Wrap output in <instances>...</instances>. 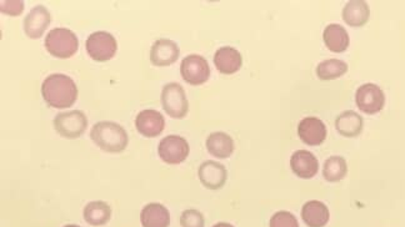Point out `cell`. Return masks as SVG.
Instances as JSON below:
<instances>
[{
  "mask_svg": "<svg viewBox=\"0 0 405 227\" xmlns=\"http://www.w3.org/2000/svg\"><path fill=\"white\" fill-rule=\"evenodd\" d=\"M41 94L53 107L67 109L77 101L78 88L72 78L64 74H52L43 81Z\"/></svg>",
  "mask_w": 405,
  "mask_h": 227,
  "instance_id": "1",
  "label": "cell"
},
{
  "mask_svg": "<svg viewBox=\"0 0 405 227\" xmlns=\"http://www.w3.org/2000/svg\"><path fill=\"white\" fill-rule=\"evenodd\" d=\"M90 137L104 152H122L128 147V134L117 122H98L93 127Z\"/></svg>",
  "mask_w": 405,
  "mask_h": 227,
  "instance_id": "2",
  "label": "cell"
},
{
  "mask_svg": "<svg viewBox=\"0 0 405 227\" xmlns=\"http://www.w3.org/2000/svg\"><path fill=\"white\" fill-rule=\"evenodd\" d=\"M79 41L77 36L67 28H56L48 33L46 38V51L59 59H68L78 51Z\"/></svg>",
  "mask_w": 405,
  "mask_h": 227,
  "instance_id": "3",
  "label": "cell"
},
{
  "mask_svg": "<svg viewBox=\"0 0 405 227\" xmlns=\"http://www.w3.org/2000/svg\"><path fill=\"white\" fill-rule=\"evenodd\" d=\"M162 105L167 114L174 119H182L188 114L189 102L183 86L178 83H169L162 91Z\"/></svg>",
  "mask_w": 405,
  "mask_h": 227,
  "instance_id": "4",
  "label": "cell"
},
{
  "mask_svg": "<svg viewBox=\"0 0 405 227\" xmlns=\"http://www.w3.org/2000/svg\"><path fill=\"white\" fill-rule=\"evenodd\" d=\"M88 127L85 114L80 110L65 111L58 114L54 119V127L62 137L78 139L82 137Z\"/></svg>",
  "mask_w": 405,
  "mask_h": 227,
  "instance_id": "5",
  "label": "cell"
},
{
  "mask_svg": "<svg viewBox=\"0 0 405 227\" xmlns=\"http://www.w3.org/2000/svg\"><path fill=\"white\" fill-rule=\"evenodd\" d=\"M118 49L117 41L110 33L95 31L87 39V51L95 61H108Z\"/></svg>",
  "mask_w": 405,
  "mask_h": 227,
  "instance_id": "6",
  "label": "cell"
},
{
  "mask_svg": "<svg viewBox=\"0 0 405 227\" xmlns=\"http://www.w3.org/2000/svg\"><path fill=\"white\" fill-rule=\"evenodd\" d=\"M180 73L190 85H201L211 76V68L208 61L201 56L191 54L185 56L180 64Z\"/></svg>",
  "mask_w": 405,
  "mask_h": 227,
  "instance_id": "7",
  "label": "cell"
},
{
  "mask_svg": "<svg viewBox=\"0 0 405 227\" xmlns=\"http://www.w3.org/2000/svg\"><path fill=\"white\" fill-rule=\"evenodd\" d=\"M158 154L163 162L177 165L184 162L189 155V144L184 137L169 135L159 142Z\"/></svg>",
  "mask_w": 405,
  "mask_h": 227,
  "instance_id": "8",
  "label": "cell"
},
{
  "mask_svg": "<svg viewBox=\"0 0 405 227\" xmlns=\"http://www.w3.org/2000/svg\"><path fill=\"white\" fill-rule=\"evenodd\" d=\"M355 102L363 112L373 115L384 107V93L379 86L368 83L355 93Z\"/></svg>",
  "mask_w": 405,
  "mask_h": 227,
  "instance_id": "9",
  "label": "cell"
},
{
  "mask_svg": "<svg viewBox=\"0 0 405 227\" xmlns=\"http://www.w3.org/2000/svg\"><path fill=\"white\" fill-rule=\"evenodd\" d=\"M298 135L304 144L317 147L327 139V127L318 117H304L298 125Z\"/></svg>",
  "mask_w": 405,
  "mask_h": 227,
  "instance_id": "10",
  "label": "cell"
},
{
  "mask_svg": "<svg viewBox=\"0 0 405 227\" xmlns=\"http://www.w3.org/2000/svg\"><path fill=\"white\" fill-rule=\"evenodd\" d=\"M135 127L144 137H158L164 130L165 119L159 111L147 109L139 112L135 119Z\"/></svg>",
  "mask_w": 405,
  "mask_h": 227,
  "instance_id": "11",
  "label": "cell"
},
{
  "mask_svg": "<svg viewBox=\"0 0 405 227\" xmlns=\"http://www.w3.org/2000/svg\"><path fill=\"white\" fill-rule=\"evenodd\" d=\"M51 21H52V16L46 6H34L28 13L26 21H24V31L26 36L31 39L41 38L44 34L46 28L51 24Z\"/></svg>",
  "mask_w": 405,
  "mask_h": 227,
  "instance_id": "12",
  "label": "cell"
},
{
  "mask_svg": "<svg viewBox=\"0 0 405 227\" xmlns=\"http://www.w3.org/2000/svg\"><path fill=\"white\" fill-rule=\"evenodd\" d=\"M199 179L206 189L218 190L226 185L228 172L224 165L209 160L200 165Z\"/></svg>",
  "mask_w": 405,
  "mask_h": 227,
  "instance_id": "13",
  "label": "cell"
},
{
  "mask_svg": "<svg viewBox=\"0 0 405 227\" xmlns=\"http://www.w3.org/2000/svg\"><path fill=\"white\" fill-rule=\"evenodd\" d=\"M290 167L297 176L312 179L318 172V159L308 150H298L290 157Z\"/></svg>",
  "mask_w": 405,
  "mask_h": 227,
  "instance_id": "14",
  "label": "cell"
},
{
  "mask_svg": "<svg viewBox=\"0 0 405 227\" xmlns=\"http://www.w3.org/2000/svg\"><path fill=\"white\" fill-rule=\"evenodd\" d=\"M179 46L170 39H158L150 51V60L157 66L172 65L179 58Z\"/></svg>",
  "mask_w": 405,
  "mask_h": 227,
  "instance_id": "15",
  "label": "cell"
},
{
  "mask_svg": "<svg viewBox=\"0 0 405 227\" xmlns=\"http://www.w3.org/2000/svg\"><path fill=\"white\" fill-rule=\"evenodd\" d=\"M214 64L221 73L231 75L241 69L243 58H241V53L234 48L223 46L216 51Z\"/></svg>",
  "mask_w": 405,
  "mask_h": 227,
  "instance_id": "16",
  "label": "cell"
},
{
  "mask_svg": "<svg viewBox=\"0 0 405 227\" xmlns=\"http://www.w3.org/2000/svg\"><path fill=\"white\" fill-rule=\"evenodd\" d=\"M370 9L364 0H350L343 9V19L348 26L359 28L368 23Z\"/></svg>",
  "mask_w": 405,
  "mask_h": 227,
  "instance_id": "17",
  "label": "cell"
},
{
  "mask_svg": "<svg viewBox=\"0 0 405 227\" xmlns=\"http://www.w3.org/2000/svg\"><path fill=\"white\" fill-rule=\"evenodd\" d=\"M140 221L143 227H169L170 213L162 204L153 202L142 210Z\"/></svg>",
  "mask_w": 405,
  "mask_h": 227,
  "instance_id": "18",
  "label": "cell"
},
{
  "mask_svg": "<svg viewBox=\"0 0 405 227\" xmlns=\"http://www.w3.org/2000/svg\"><path fill=\"white\" fill-rule=\"evenodd\" d=\"M329 210L320 201H309L303 206L302 217L309 227H324L329 221Z\"/></svg>",
  "mask_w": 405,
  "mask_h": 227,
  "instance_id": "19",
  "label": "cell"
},
{
  "mask_svg": "<svg viewBox=\"0 0 405 227\" xmlns=\"http://www.w3.org/2000/svg\"><path fill=\"white\" fill-rule=\"evenodd\" d=\"M335 127L343 137H358L363 130V117L355 111H344L337 117Z\"/></svg>",
  "mask_w": 405,
  "mask_h": 227,
  "instance_id": "20",
  "label": "cell"
},
{
  "mask_svg": "<svg viewBox=\"0 0 405 227\" xmlns=\"http://www.w3.org/2000/svg\"><path fill=\"white\" fill-rule=\"evenodd\" d=\"M206 149L213 157L226 159L234 152V142L226 132H213L206 139Z\"/></svg>",
  "mask_w": 405,
  "mask_h": 227,
  "instance_id": "21",
  "label": "cell"
},
{
  "mask_svg": "<svg viewBox=\"0 0 405 227\" xmlns=\"http://www.w3.org/2000/svg\"><path fill=\"white\" fill-rule=\"evenodd\" d=\"M324 43L333 53H343L349 46L348 31L339 24H329L323 34Z\"/></svg>",
  "mask_w": 405,
  "mask_h": 227,
  "instance_id": "22",
  "label": "cell"
},
{
  "mask_svg": "<svg viewBox=\"0 0 405 227\" xmlns=\"http://www.w3.org/2000/svg\"><path fill=\"white\" fill-rule=\"evenodd\" d=\"M112 217V208L107 202H89L84 208V218L92 226H103Z\"/></svg>",
  "mask_w": 405,
  "mask_h": 227,
  "instance_id": "23",
  "label": "cell"
},
{
  "mask_svg": "<svg viewBox=\"0 0 405 227\" xmlns=\"http://www.w3.org/2000/svg\"><path fill=\"white\" fill-rule=\"evenodd\" d=\"M348 71V64L339 59H328L317 66V75L322 80H333Z\"/></svg>",
  "mask_w": 405,
  "mask_h": 227,
  "instance_id": "24",
  "label": "cell"
},
{
  "mask_svg": "<svg viewBox=\"0 0 405 227\" xmlns=\"http://www.w3.org/2000/svg\"><path fill=\"white\" fill-rule=\"evenodd\" d=\"M348 172L345 159L342 157H330L324 164L323 175L325 180L338 182L343 180Z\"/></svg>",
  "mask_w": 405,
  "mask_h": 227,
  "instance_id": "25",
  "label": "cell"
},
{
  "mask_svg": "<svg viewBox=\"0 0 405 227\" xmlns=\"http://www.w3.org/2000/svg\"><path fill=\"white\" fill-rule=\"evenodd\" d=\"M180 225L182 227H204L206 221L201 212L195 208H189L182 213Z\"/></svg>",
  "mask_w": 405,
  "mask_h": 227,
  "instance_id": "26",
  "label": "cell"
},
{
  "mask_svg": "<svg viewBox=\"0 0 405 227\" xmlns=\"http://www.w3.org/2000/svg\"><path fill=\"white\" fill-rule=\"evenodd\" d=\"M270 227H299L297 217L288 211H279L273 215L269 222Z\"/></svg>",
  "mask_w": 405,
  "mask_h": 227,
  "instance_id": "27",
  "label": "cell"
},
{
  "mask_svg": "<svg viewBox=\"0 0 405 227\" xmlns=\"http://www.w3.org/2000/svg\"><path fill=\"white\" fill-rule=\"evenodd\" d=\"M23 6L24 3L21 0H6V1L0 3L1 11L11 14V16H19L23 11Z\"/></svg>",
  "mask_w": 405,
  "mask_h": 227,
  "instance_id": "28",
  "label": "cell"
},
{
  "mask_svg": "<svg viewBox=\"0 0 405 227\" xmlns=\"http://www.w3.org/2000/svg\"><path fill=\"white\" fill-rule=\"evenodd\" d=\"M213 227H234L231 223H226V222H219V223H216Z\"/></svg>",
  "mask_w": 405,
  "mask_h": 227,
  "instance_id": "29",
  "label": "cell"
},
{
  "mask_svg": "<svg viewBox=\"0 0 405 227\" xmlns=\"http://www.w3.org/2000/svg\"><path fill=\"white\" fill-rule=\"evenodd\" d=\"M64 227H80V226H78V225H65V226Z\"/></svg>",
  "mask_w": 405,
  "mask_h": 227,
  "instance_id": "30",
  "label": "cell"
}]
</instances>
